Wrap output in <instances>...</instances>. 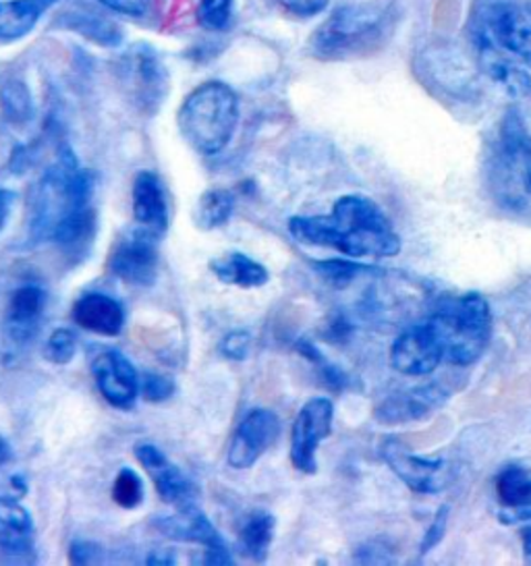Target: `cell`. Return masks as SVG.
<instances>
[{
  "label": "cell",
  "instance_id": "6da1fadb",
  "mask_svg": "<svg viewBox=\"0 0 531 566\" xmlns=\"http://www.w3.org/2000/svg\"><path fill=\"white\" fill-rule=\"evenodd\" d=\"M289 231L301 243L334 248L348 258H395L400 251L391 220L364 196L341 198L329 217L291 218Z\"/></svg>",
  "mask_w": 531,
  "mask_h": 566
},
{
  "label": "cell",
  "instance_id": "7a4b0ae2",
  "mask_svg": "<svg viewBox=\"0 0 531 566\" xmlns=\"http://www.w3.org/2000/svg\"><path fill=\"white\" fill-rule=\"evenodd\" d=\"M92 177L77 165L73 151L63 148L56 165L50 168L35 187L32 198V237L35 241H52L54 233L90 208Z\"/></svg>",
  "mask_w": 531,
  "mask_h": 566
},
{
  "label": "cell",
  "instance_id": "3957f363",
  "mask_svg": "<svg viewBox=\"0 0 531 566\" xmlns=\"http://www.w3.org/2000/svg\"><path fill=\"white\" fill-rule=\"evenodd\" d=\"M239 120V101L231 87L220 82L198 85L181 104L177 125L183 139L204 156L225 150Z\"/></svg>",
  "mask_w": 531,
  "mask_h": 566
},
{
  "label": "cell",
  "instance_id": "277c9868",
  "mask_svg": "<svg viewBox=\"0 0 531 566\" xmlns=\"http://www.w3.org/2000/svg\"><path fill=\"white\" fill-rule=\"evenodd\" d=\"M428 324L450 366L476 364L492 336V312L480 293L448 297L436 307Z\"/></svg>",
  "mask_w": 531,
  "mask_h": 566
},
{
  "label": "cell",
  "instance_id": "5b68a950",
  "mask_svg": "<svg viewBox=\"0 0 531 566\" xmlns=\"http://www.w3.org/2000/svg\"><path fill=\"white\" fill-rule=\"evenodd\" d=\"M382 13L374 7H343L314 34V49L322 59H339L362 51L381 32Z\"/></svg>",
  "mask_w": 531,
  "mask_h": 566
},
{
  "label": "cell",
  "instance_id": "8992f818",
  "mask_svg": "<svg viewBox=\"0 0 531 566\" xmlns=\"http://www.w3.org/2000/svg\"><path fill=\"white\" fill-rule=\"evenodd\" d=\"M382 459L398 480L417 494H438L447 490L452 478L448 461L417 457L395 438H388L382 444Z\"/></svg>",
  "mask_w": 531,
  "mask_h": 566
},
{
  "label": "cell",
  "instance_id": "52a82bcc",
  "mask_svg": "<svg viewBox=\"0 0 531 566\" xmlns=\"http://www.w3.org/2000/svg\"><path fill=\"white\" fill-rule=\"evenodd\" d=\"M156 527L168 539L204 546L206 548V558H204L206 565H232L231 552L222 542L220 533L216 532L210 518L204 515L194 502L179 506L177 515L165 516V518L156 521Z\"/></svg>",
  "mask_w": 531,
  "mask_h": 566
},
{
  "label": "cell",
  "instance_id": "ba28073f",
  "mask_svg": "<svg viewBox=\"0 0 531 566\" xmlns=\"http://www.w3.org/2000/svg\"><path fill=\"white\" fill-rule=\"evenodd\" d=\"M332 417L334 405L329 399L308 400L301 407L291 432V463L301 473L312 475L317 471L315 452L320 442L331 436Z\"/></svg>",
  "mask_w": 531,
  "mask_h": 566
},
{
  "label": "cell",
  "instance_id": "9c48e42d",
  "mask_svg": "<svg viewBox=\"0 0 531 566\" xmlns=\"http://www.w3.org/2000/svg\"><path fill=\"white\" fill-rule=\"evenodd\" d=\"M156 237L144 229L123 234L108 255V270L125 283L149 286L158 276Z\"/></svg>",
  "mask_w": 531,
  "mask_h": 566
},
{
  "label": "cell",
  "instance_id": "30bf717a",
  "mask_svg": "<svg viewBox=\"0 0 531 566\" xmlns=\"http://www.w3.org/2000/svg\"><path fill=\"white\" fill-rule=\"evenodd\" d=\"M92 376L100 395L115 409L129 411L135 407L142 382L132 361L118 350H102L92 361Z\"/></svg>",
  "mask_w": 531,
  "mask_h": 566
},
{
  "label": "cell",
  "instance_id": "8fae6325",
  "mask_svg": "<svg viewBox=\"0 0 531 566\" xmlns=\"http://www.w3.org/2000/svg\"><path fill=\"white\" fill-rule=\"evenodd\" d=\"M281 433V421L268 409H256L235 430L227 452L232 469H249L270 449Z\"/></svg>",
  "mask_w": 531,
  "mask_h": 566
},
{
  "label": "cell",
  "instance_id": "7c38bea8",
  "mask_svg": "<svg viewBox=\"0 0 531 566\" xmlns=\"http://www.w3.org/2000/svg\"><path fill=\"white\" fill-rule=\"evenodd\" d=\"M445 361V350L428 322L398 334L391 349V366L405 376H428Z\"/></svg>",
  "mask_w": 531,
  "mask_h": 566
},
{
  "label": "cell",
  "instance_id": "4fadbf2b",
  "mask_svg": "<svg viewBox=\"0 0 531 566\" xmlns=\"http://www.w3.org/2000/svg\"><path fill=\"white\" fill-rule=\"evenodd\" d=\"M481 38L490 40L502 51L531 59L530 15L511 2H498L490 7V11L486 13Z\"/></svg>",
  "mask_w": 531,
  "mask_h": 566
},
{
  "label": "cell",
  "instance_id": "5bb4252c",
  "mask_svg": "<svg viewBox=\"0 0 531 566\" xmlns=\"http://www.w3.org/2000/svg\"><path fill=\"white\" fill-rule=\"evenodd\" d=\"M135 457L148 471L149 478L156 485V492L165 502L175 506H185V504H191L194 499H198L196 483L191 482L179 467L173 465L163 450L156 449L154 444H137Z\"/></svg>",
  "mask_w": 531,
  "mask_h": 566
},
{
  "label": "cell",
  "instance_id": "9a60e30c",
  "mask_svg": "<svg viewBox=\"0 0 531 566\" xmlns=\"http://www.w3.org/2000/svg\"><path fill=\"white\" fill-rule=\"evenodd\" d=\"M448 400L447 390L440 386H421L407 392H400L395 397L382 402L376 411V419L384 426H400V423H412V421H421L434 416Z\"/></svg>",
  "mask_w": 531,
  "mask_h": 566
},
{
  "label": "cell",
  "instance_id": "2e32d148",
  "mask_svg": "<svg viewBox=\"0 0 531 566\" xmlns=\"http://www.w3.org/2000/svg\"><path fill=\"white\" fill-rule=\"evenodd\" d=\"M133 217L146 233L160 239L168 229V203L160 179L154 172H139L133 184Z\"/></svg>",
  "mask_w": 531,
  "mask_h": 566
},
{
  "label": "cell",
  "instance_id": "e0dca14e",
  "mask_svg": "<svg viewBox=\"0 0 531 566\" xmlns=\"http://www.w3.org/2000/svg\"><path fill=\"white\" fill-rule=\"evenodd\" d=\"M73 319L87 333L116 336L125 326V310L118 301L108 295L87 293L75 301Z\"/></svg>",
  "mask_w": 531,
  "mask_h": 566
},
{
  "label": "cell",
  "instance_id": "ac0fdd59",
  "mask_svg": "<svg viewBox=\"0 0 531 566\" xmlns=\"http://www.w3.org/2000/svg\"><path fill=\"white\" fill-rule=\"evenodd\" d=\"M497 496L500 502L502 523L531 521V473L523 467L504 469L497 480Z\"/></svg>",
  "mask_w": 531,
  "mask_h": 566
},
{
  "label": "cell",
  "instance_id": "d6986e66",
  "mask_svg": "<svg viewBox=\"0 0 531 566\" xmlns=\"http://www.w3.org/2000/svg\"><path fill=\"white\" fill-rule=\"evenodd\" d=\"M35 530L28 509L17 500L0 496V549L11 558H25L33 552Z\"/></svg>",
  "mask_w": 531,
  "mask_h": 566
},
{
  "label": "cell",
  "instance_id": "ffe728a7",
  "mask_svg": "<svg viewBox=\"0 0 531 566\" xmlns=\"http://www.w3.org/2000/svg\"><path fill=\"white\" fill-rule=\"evenodd\" d=\"M44 307H46V295L35 284H25L11 295L7 322H9V333L17 343H28L32 338L44 314Z\"/></svg>",
  "mask_w": 531,
  "mask_h": 566
},
{
  "label": "cell",
  "instance_id": "44dd1931",
  "mask_svg": "<svg viewBox=\"0 0 531 566\" xmlns=\"http://www.w3.org/2000/svg\"><path fill=\"white\" fill-rule=\"evenodd\" d=\"M480 40L481 67L486 69V73L514 98L531 94L530 75L498 51L497 44H492L486 38H480Z\"/></svg>",
  "mask_w": 531,
  "mask_h": 566
},
{
  "label": "cell",
  "instance_id": "7402d4cb",
  "mask_svg": "<svg viewBox=\"0 0 531 566\" xmlns=\"http://www.w3.org/2000/svg\"><path fill=\"white\" fill-rule=\"evenodd\" d=\"M210 270L215 272V276L220 283L241 286V289L264 286L270 279L268 270L260 262L251 260L239 251H232V253L218 258L210 264Z\"/></svg>",
  "mask_w": 531,
  "mask_h": 566
},
{
  "label": "cell",
  "instance_id": "603a6c76",
  "mask_svg": "<svg viewBox=\"0 0 531 566\" xmlns=\"http://www.w3.org/2000/svg\"><path fill=\"white\" fill-rule=\"evenodd\" d=\"M274 527H277L274 516L264 509H256L248 513L239 527L241 552L256 563H264L270 544L274 539Z\"/></svg>",
  "mask_w": 531,
  "mask_h": 566
},
{
  "label": "cell",
  "instance_id": "cb8c5ba5",
  "mask_svg": "<svg viewBox=\"0 0 531 566\" xmlns=\"http://www.w3.org/2000/svg\"><path fill=\"white\" fill-rule=\"evenodd\" d=\"M44 7L46 0L0 2V42H15L30 34Z\"/></svg>",
  "mask_w": 531,
  "mask_h": 566
},
{
  "label": "cell",
  "instance_id": "d4e9b609",
  "mask_svg": "<svg viewBox=\"0 0 531 566\" xmlns=\"http://www.w3.org/2000/svg\"><path fill=\"white\" fill-rule=\"evenodd\" d=\"M235 208V196L227 189H212L206 191L198 201L196 208V222L199 229L212 231L229 222Z\"/></svg>",
  "mask_w": 531,
  "mask_h": 566
},
{
  "label": "cell",
  "instance_id": "484cf974",
  "mask_svg": "<svg viewBox=\"0 0 531 566\" xmlns=\"http://www.w3.org/2000/svg\"><path fill=\"white\" fill-rule=\"evenodd\" d=\"M502 148L511 160H523V158H530L531 156L530 137H528V132H525V127H523V123H521L517 113H509L504 118Z\"/></svg>",
  "mask_w": 531,
  "mask_h": 566
},
{
  "label": "cell",
  "instance_id": "4316f807",
  "mask_svg": "<svg viewBox=\"0 0 531 566\" xmlns=\"http://www.w3.org/2000/svg\"><path fill=\"white\" fill-rule=\"evenodd\" d=\"M113 499L123 509H135L144 500V483L132 469H121L113 485Z\"/></svg>",
  "mask_w": 531,
  "mask_h": 566
},
{
  "label": "cell",
  "instance_id": "83f0119b",
  "mask_svg": "<svg viewBox=\"0 0 531 566\" xmlns=\"http://www.w3.org/2000/svg\"><path fill=\"white\" fill-rule=\"evenodd\" d=\"M2 108L7 113V117L11 120H28L32 117V101H30V92L28 87L19 82H11L2 90L0 94Z\"/></svg>",
  "mask_w": 531,
  "mask_h": 566
},
{
  "label": "cell",
  "instance_id": "f1b7e54d",
  "mask_svg": "<svg viewBox=\"0 0 531 566\" xmlns=\"http://www.w3.org/2000/svg\"><path fill=\"white\" fill-rule=\"evenodd\" d=\"M232 18V0H199V23L210 32H222Z\"/></svg>",
  "mask_w": 531,
  "mask_h": 566
},
{
  "label": "cell",
  "instance_id": "f546056e",
  "mask_svg": "<svg viewBox=\"0 0 531 566\" xmlns=\"http://www.w3.org/2000/svg\"><path fill=\"white\" fill-rule=\"evenodd\" d=\"M315 272L332 284V286H347L353 283L360 274L367 272V268L360 266V264H351V262H341V260H329V262H315Z\"/></svg>",
  "mask_w": 531,
  "mask_h": 566
},
{
  "label": "cell",
  "instance_id": "4dcf8cb0",
  "mask_svg": "<svg viewBox=\"0 0 531 566\" xmlns=\"http://www.w3.org/2000/svg\"><path fill=\"white\" fill-rule=\"evenodd\" d=\"M75 334L66 328H59L50 334L44 345V357L54 366H66L75 357Z\"/></svg>",
  "mask_w": 531,
  "mask_h": 566
},
{
  "label": "cell",
  "instance_id": "1f68e13d",
  "mask_svg": "<svg viewBox=\"0 0 531 566\" xmlns=\"http://www.w3.org/2000/svg\"><path fill=\"white\" fill-rule=\"evenodd\" d=\"M175 392V384L160 374H146L142 378V395L149 402H160V400L170 399Z\"/></svg>",
  "mask_w": 531,
  "mask_h": 566
},
{
  "label": "cell",
  "instance_id": "d6a6232c",
  "mask_svg": "<svg viewBox=\"0 0 531 566\" xmlns=\"http://www.w3.org/2000/svg\"><path fill=\"white\" fill-rule=\"evenodd\" d=\"M448 513H450V509H448L447 504L438 509V513H436L434 521H431L430 530L424 535L421 556H426L428 552H431V549L436 548V546L445 539L448 530Z\"/></svg>",
  "mask_w": 531,
  "mask_h": 566
},
{
  "label": "cell",
  "instance_id": "836d02e7",
  "mask_svg": "<svg viewBox=\"0 0 531 566\" xmlns=\"http://www.w3.org/2000/svg\"><path fill=\"white\" fill-rule=\"evenodd\" d=\"M220 350H222L225 357H229L232 361L246 359L249 350V334L239 333V331L227 334L225 340H222V345H220Z\"/></svg>",
  "mask_w": 531,
  "mask_h": 566
},
{
  "label": "cell",
  "instance_id": "e575fe53",
  "mask_svg": "<svg viewBox=\"0 0 531 566\" xmlns=\"http://www.w3.org/2000/svg\"><path fill=\"white\" fill-rule=\"evenodd\" d=\"M282 9H287L289 13L298 15V18H314L317 13H322L329 4V0H277Z\"/></svg>",
  "mask_w": 531,
  "mask_h": 566
},
{
  "label": "cell",
  "instance_id": "d590c367",
  "mask_svg": "<svg viewBox=\"0 0 531 566\" xmlns=\"http://www.w3.org/2000/svg\"><path fill=\"white\" fill-rule=\"evenodd\" d=\"M98 2L118 15H127V18L144 15L149 4V0H98Z\"/></svg>",
  "mask_w": 531,
  "mask_h": 566
},
{
  "label": "cell",
  "instance_id": "8d00e7d4",
  "mask_svg": "<svg viewBox=\"0 0 531 566\" xmlns=\"http://www.w3.org/2000/svg\"><path fill=\"white\" fill-rule=\"evenodd\" d=\"M96 552H98V548L92 546V544H73L69 558H71V563H75V565H90V563L100 560V556Z\"/></svg>",
  "mask_w": 531,
  "mask_h": 566
},
{
  "label": "cell",
  "instance_id": "74e56055",
  "mask_svg": "<svg viewBox=\"0 0 531 566\" xmlns=\"http://www.w3.org/2000/svg\"><path fill=\"white\" fill-rule=\"evenodd\" d=\"M177 563L170 554H163V552H154V554H149L148 560H146V565L154 566V565H165V566H173Z\"/></svg>",
  "mask_w": 531,
  "mask_h": 566
},
{
  "label": "cell",
  "instance_id": "f35d334b",
  "mask_svg": "<svg viewBox=\"0 0 531 566\" xmlns=\"http://www.w3.org/2000/svg\"><path fill=\"white\" fill-rule=\"evenodd\" d=\"M9 208H11V193L0 189V229H2L4 220L9 217Z\"/></svg>",
  "mask_w": 531,
  "mask_h": 566
},
{
  "label": "cell",
  "instance_id": "ab89813d",
  "mask_svg": "<svg viewBox=\"0 0 531 566\" xmlns=\"http://www.w3.org/2000/svg\"><path fill=\"white\" fill-rule=\"evenodd\" d=\"M521 544H523L525 560L531 563V525H525V527L521 530Z\"/></svg>",
  "mask_w": 531,
  "mask_h": 566
},
{
  "label": "cell",
  "instance_id": "60d3db41",
  "mask_svg": "<svg viewBox=\"0 0 531 566\" xmlns=\"http://www.w3.org/2000/svg\"><path fill=\"white\" fill-rule=\"evenodd\" d=\"M9 457H11V450H9V444L0 438V465L2 463H7L9 461Z\"/></svg>",
  "mask_w": 531,
  "mask_h": 566
},
{
  "label": "cell",
  "instance_id": "b9f144b4",
  "mask_svg": "<svg viewBox=\"0 0 531 566\" xmlns=\"http://www.w3.org/2000/svg\"><path fill=\"white\" fill-rule=\"evenodd\" d=\"M525 191L531 196V170L528 172V177H525Z\"/></svg>",
  "mask_w": 531,
  "mask_h": 566
}]
</instances>
